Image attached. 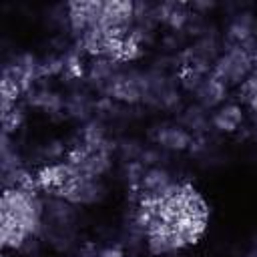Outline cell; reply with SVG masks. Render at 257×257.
Instances as JSON below:
<instances>
[{
    "label": "cell",
    "instance_id": "obj_4",
    "mask_svg": "<svg viewBox=\"0 0 257 257\" xmlns=\"http://www.w3.org/2000/svg\"><path fill=\"white\" fill-rule=\"evenodd\" d=\"M42 199L36 183L28 179H16L6 183L0 201V229L4 249H22L42 229Z\"/></svg>",
    "mask_w": 257,
    "mask_h": 257
},
{
    "label": "cell",
    "instance_id": "obj_1",
    "mask_svg": "<svg viewBox=\"0 0 257 257\" xmlns=\"http://www.w3.org/2000/svg\"><path fill=\"white\" fill-rule=\"evenodd\" d=\"M211 209L187 179L151 173L133 201V225L153 255H175L195 247L207 233Z\"/></svg>",
    "mask_w": 257,
    "mask_h": 257
},
{
    "label": "cell",
    "instance_id": "obj_2",
    "mask_svg": "<svg viewBox=\"0 0 257 257\" xmlns=\"http://www.w3.org/2000/svg\"><path fill=\"white\" fill-rule=\"evenodd\" d=\"M68 20L78 42L98 58L128 60L141 46L139 12L131 2H74Z\"/></svg>",
    "mask_w": 257,
    "mask_h": 257
},
{
    "label": "cell",
    "instance_id": "obj_5",
    "mask_svg": "<svg viewBox=\"0 0 257 257\" xmlns=\"http://www.w3.org/2000/svg\"><path fill=\"white\" fill-rule=\"evenodd\" d=\"M82 257H128V255L122 253L120 249H114V247H96L92 251L82 253Z\"/></svg>",
    "mask_w": 257,
    "mask_h": 257
},
{
    "label": "cell",
    "instance_id": "obj_3",
    "mask_svg": "<svg viewBox=\"0 0 257 257\" xmlns=\"http://www.w3.org/2000/svg\"><path fill=\"white\" fill-rule=\"evenodd\" d=\"M110 155L98 135H86L36 175V187L60 201L88 205L104 189Z\"/></svg>",
    "mask_w": 257,
    "mask_h": 257
}]
</instances>
